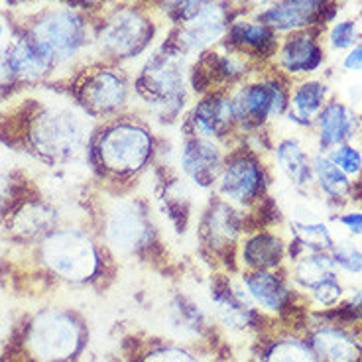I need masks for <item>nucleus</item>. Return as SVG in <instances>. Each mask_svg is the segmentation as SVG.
Here are the masks:
<instances>
[{"label": "nucleus", "instance_id": "1", "mask_svg": "<svg viewBox=\"0 0 362 362\" xmlns=\"http://www.w3.org/2000/svg\"><path fill=\"white\" fill-rule=\"evenodd\" d=\"M163 136L138 112L99 122L85 163L103 191H134L160 165Z\"/></svg>", "mask_w": 362, "mask_h": 362}, {"label": "nucleus", "instance_id": "2", "mask_svg": "<svg viewBox=\"0 0 362 362\" xmlns=\"http://www.w3.org/2000/svg\"><path fill=\"white\" fill-rule=\"evenodd\" d=\"M18 118V134L12 140L36 162L47 168L85 162L97 122L65 90L59 99L28 100Z\"/></svg>", "mask_w": 362, "mask_h": 362}, {"label": "nucleus", "instance_id": "3", "mask_svg": "<svg viewBox=\"0 0 362 362\" xmlns=\"http://www.w3.org/2000/svg\"><path fill=\"white\" fill-rule=\"evenodd\" d=\"M189 65L191 59L162 37L132 71L134 112L148 118L158 130L180 128L195 99L189 85Z\"/></svg>", "mask_w": 362, "mask_h": 362}, {"label": "nucleus", "instance_id": "4", "mask_svg": "<svg viewBox=\"0 0 362 362\" xmlns=\"http://www.w3.org/2000/svg\"><path fill=\"white\" fill-rule=\"evenodd\" d=\"M32 256L45 276L77 288L100 286L115 266L95 226L85 221H64L32 246Z\"/></svg>", "mask_w": 362, "mask_h": 362}, {"label": "nucleus", "instance_id": "5", "mask_svg": "<svg viewBox=\"0 0 362 362\" xmlns=\"http://www.w3.org/2000/svg\"><path fill=\"white\" fill-rule=\"evenodd\" d=\"M90 225L115 260H150L162 248L154 207L134 191H105Z\"/></svg>", "mask_w": 362, "mask_h": 362}, {"label": "nucleus", "instance_id": "6", "mask_svg": "<svg viewBox=\"0 0 362 362\" xmlns=\"http://www.w3.org/2000/svg\"><path fill=\"white\" fill-rule=\"evenodd\" d=\"M16 26L55 65L57 73L67 71L65 79L95 62L93 16L67 2H47L30 10Z\"/></svg>", "mask_w": 362, "mask_h": 362}, {"label": "nucleus", "instance_id": "7", "mask_svg": "<svg viewBox=\"0 0 362 362\" xmlns=\"http://www.w3.org/2000/svg\"><path fill=\"white\" fill-rule=\"evenodd\" d=\"M162 22L160 14L146 0L110 4L93 16L95 62L128 69L138 65L160 44Z\"/></svg>", "mask_w": 362, "mask_h": 362}, {"label": "nucleus", "instance_id": "8", "mask_svg": "<svg viewBox=\"0 0 362 362\" xmlns=\"http://www.w3.org/2000/svg\"><path fill=\"white\" fill-rule=\"evenodd\" d=\"M65 93L97 124L134 112L132 69L90 62L65 79Z\"/></svg>", "mask_w": 362, "mask_h": 362}, {"label": "nucleus", "instance_id": "9", "mask_svg": "<svg viewBox=\"0 0 362 362\" xmlns=\"http://www.w3.org/2000/svg\"><path fill=\"white\" fill-rule=\"evenodd\" d=\"M291 81L268 67L256 71L230 89L238 138L270 132L290 109Z\"/></svg>", "mask_w": 362, "mask_h": 362}, {"label": "nucleus", "instance_id": "10", "mask_svg": "<svg viewBox=\"0 0 362 362\" xmlns=\"http://www.w3.org/2000/svg\"><path fill=\"white\" fill-rule=\"evenodd\" d=\"M274 172L268 156L245 140L228 146L213 193L246 213H258L270 203Z\"/></svg>", "mask_w": 362, "mask_h": 362}, {"label": "nucleus", "instance_id": "11", "mask_svg": "<svg viewBox=\"0 0 362 362\" xmlns=\"http://www.w3.org/2000/svg\"><path fill=\"white\" fill-rule=\"evenodd\" d=\"M87 341V325L71 309L45 308L24 327V346L37 362H75Z\"/></svg>", "mask_w": 362, "mask_h": 362}, {"label": "nucleus", "instance_id": "12", "mask_svg": "<svg viewBox=\"0 0 362 362\" xmlns=\"http://www.w3.org/2000/svg\"><path fill=\"white\" fill-rule=\"evenodd\" d=\"M258 225L262 223L254 213L236 209L235 205L211 193L207 203L201 209L199 217H197V228H195L201 252L209 256L221 270H226L225 260H228L230 270L236 272V246L250 228Z\"/></svg>", "mask_w": 362, "mask_h": 362}, {"label": "nucleus", "instance_id": "13", "mask_svg": "<svg viewBox=\"0 0 362 362\" xmlns=\"http://www.w3.org/2000/svg\"><path fill=\"white\" fill-rule=\"evenodd\" d=\"M240 10L233 0H215L207 8L181 26H170L163 40L173 45L187 59H195L201 54L217 47L225 42L230 22Z\"/></svg>", "mask_w": 362, "mask_h": 362}, {"label": "nucleus", "instance_id": "14", "mask_svg": "<svg viewBox=\"0 0 362 362\" xmlns=\"http://www.w3.org/2000/svg\"><path fill=\"white\" fill-rule=\"evenodd\" d=\"M180 132L215 140L226 146L235 144L238 140V130L230 90L215 89L195 97L181 120Z\"/></svg>", "mask_w": 362, "mask_h": 362}, {"label": "nucleus", "instance_id": "15", "mask_svg": "<svg viewBox=\"0 0 362 362\" xmlns=\"http://www.w3.org/2000/svg\"><path fill=\"white\" fill-rule=\"evenodd\" d=\"M296 291H305L319 308H339L344 296L341 272L329 252H303L286 266Z\"/></svg>", "mask_w": 362, "mask_h": 362}, {"label": "nucleus", "instance_id": "16", "mask_svg": "<svg viewBox=\"0 0 362 362\" xmlns=\"http://www.w3.org/2000/svg\"><path fill=\"white\" fill-rule=\"evenodd\" d=\"M211 315L218 325L233 333H248L260 329L264 315L250 303L238 272H217L209 286Z\"/></svg>", "mask_w": 362, "mask_h": 362}, {"label": "nucleus", "instance_id": "17", "mask_svg": "<svg viewBox=\"0 0 362 362\" xmlns=\"http://www.w3.org/2000/svg\"><path fill=\"white\" fill-rule=\"evenodd\" d=\"M226 152H228L226 144L180 132L173 165L185 185H191L193 189L211 195L215 189Z\"/></svg>", "mask_w": 362, "mask_h": 362}, {"label": "nucleus", "instance_id": "18", "mask_svg": "<svg viewBox=\"0 0 362 362\" xmlns=\"http://www.w3.org/2000/svg\"><path fill=\"white\" fill-rule=\"evenodd\" d=\"M258 67L228 45L221 44L209 49L199 57L191 59L189 85L193 97L215 89L230 90L246 77H250Z\"/></svg>", "mask_w": 362, "mask_h": 362}, {"label": "nucleus", "instance_id": "19", "mask_svg": "<svg viewBox=\"0 0 362 362\" xmlns=\"http://www.w3.org/2000/svg\"><path fill=\"white\" fill-rule=\"evenodd\" d=\"M323 30H301L280 37L278 52L272 59V69L288 81L313 77L325 65V45L321 42Z\"/></svg>", "mask_w": 362, "mask_h": 362}, {"label": "nucleus", "instance_id": "20", "mask_svg": "<svg viewBox=\"0 0 362 362\" xmlns=\"http://www.w3.org/2000/svg\"><path fill=\"white\" fill-rule=\"evenodd\" d=\"M64 221L67 218L64 217L62 209L42 197L40 193H32V191H28L2 218L6 233L16 243L30 248Z\"/></svg>", "mask_w": 362, "mask_h": 362}, {"label": "nucleus", "instance_id": "21", "mask_svg": "<svg viewBox=\"0 0 362 362\" xmlns=\"http://www.w3.org/2000/svg\"><path fill=\"white\" fill-rule=\"evenodd\" d=\"M236 272L286 270L288 235L278 225H258L250 228L236 246Z\"/></svg>", "mask_w": 362, "mask_h": 362}, {"label": "nucleus", "instance_id": "22", "mask_svg": "<svg viewBox=\"0 0 362 362\" xmlns=\"http://www.w3.org/2000/svg\"><path fill=\"white\" fill-rule=\"evenodd\" d=\"M238 280L250 303L264 317H286L296 309V288L286 270L238 272Z\"/></svg>", "mask_w": 362, "mask_h": 362}, {"label": "nucleus", "instance_id": "23", "mask_svg": "<svg viewBox=\"0 0 362 362\" xmlns=\"http://www.w3.org/2000/svg\"><path fill=\"white\" fill-rule=\"evenodd\" d=\"M313 152L301 136L290 132L272 138L268 162L274 175H280L291 189L305 193L313 189Z\"/></svg>", "mask_w": 362, "mask_h": 362}, {"label": "nucleus", "instance_id": "24", "mask_svg": "<svg viewBox=\"0 0 362 362\" xmlns=\"http://www.w3.org/2000/svg\"><path fill=\"white\" fill-rule=\"evenodd\" d=\"M223 44L248 57L256 67H268L278 52L280 36L256 18L252 12L240 10L230 22Z\"/></svg>", "mask_w": 362, "mask_h": 362}, {"label": "nucleus", "instance_id": "25", "mask_svg": "<svg viewBox=\"0 0 362 362\" xmlns=\"http://www.w3.org/2000/svg\"><path fill=\"white\" fill-rule=\"evenodd\" d=\"M6 54H8L10 69L14 73L20 90L44 87L55 81V75H57L55 65L40 52V47L16 24L10 30Z\"/></svg>", "mask_w": 362, "mask_h": 362}, {"label": "nucleus", "instance_id": "26", "mask_svg": "<svg viewBox=\"0 0 362 362\" xmlns=\"http://www.w3.org/2000/svg\"><path fill=\"white\" fill-rule=\"evenodd\" d=\"M358 130H361V117L354 107L333 97L317 115L315 124L311 130L315 138V150L329 152L337 146L353 142L358 136Z\"/></svg>", "mask_w": 362, "mask_h": 362}, {"label": "nucleus", "instance_id": "27", "mask_svg": "<svg viewBox=\"0 0 362 362\" xmlns=\"http://www.w3.org/2000/svg\"><path fill=\"white\" fill-rule=\"evenodd\" d=\"M331 99H333V89L321 77L313 75V77L291 81L290 109L286 112L284 120L296 130L311 132L317 115Z\"/></svg>", "mask_w": 362, "mask_h": 362}, {"label": "nucleus", "instance_id": "28", "mask_svg": "<svg viewBox=\"0 0 362 362\" xmlns=\"http://www.w3.org/2000/svg\"><path fill=\"white\" fill-rule=\"evenodd\" d=\"M288 262L303 252H331L337 233L329 218L293 215L288 221Z\"/></svg>", "mask_w": 362, "mask_h": 362}, {"label": "nucleus", "instance_id": "29", "mask_svg": "<svg viewBox=\"0 0 362 362\" xmlns=\"http://www.w3.org/2000/svg\"><path fill=\"white\" fill-rule=\"evenodd\" d=\"M311 344L319 362H361L362 341L361 337L349 331L343 323H325L317 327L309 335Z\"/></svg>", "mask_w": 362, "mask_h": 362}, {"label": "nucleus", "instance_id": "30", "mask_svg": "<svg viewBox=\"0 0 362 362\" xmlns=\"http://www.w3.org/2000/svg\"><path fill=\"white\" fill-rule=\"evenodd\" d=\"M313 191L331 207L351 205L356 195V183L344 175L325 152H313Z\"/></svg>", "mask_w": 362, "mask_h": 362}, {"label": "nucleus", "instance_id": "31", "mask_svg": "<svg viewBox=\"0 0 362 362\" xmlns=\"http://www.w3.org/2000/svg\"><path fill=\"white\" fill-rule=\"evenodd\" d=\"M260 358L262 362H319L308 339L296 335L272 339L262 349Z\"/></svg>", "mask_w": 362, "mask_h": 362}, {"label": "nucleus", "instance_id": "32", "mask_svg": "<svg viewBox=\"0 0 362 362\" xmlns=\"http://www.w3.org/2000/svg\"><path fill=\"white\" fill-rule=\"evenodd\" d=\"M136 362H203L199 353L183 343L150 344L144 353L138 354Z\"/></svg>", "mask_w": 362, "mask_h": 362}, {"label": "nucleus", "instance_id": "33", "mask_svg": "<svg viewBox=\"0 0 362 362\" xmlns=\"http://www.w3.org/2000/svg\"><path fill=\"white\" fill-rule=\"evenodd\" d=\"M331 258L337 270L349 276H362V245L344 236H337V243L331 250Z\"/></svg>", "mask_w": 362, "mask_h": 362}, {"label": "nucleus", "instance_id": "34", "mask_svg": "<svg viewBox=\"0 0 362 362\" xmlns=\"http://www.w3.org/2000/svg\"><path fill=\"white\" fill-rule=\"evenodd\" d=\"M329 156V160L335 163L337 168L349 175L351 180L356 183V181L362 177V146L356 144V142H346V144H341L325 152Z\"/></svg>", "mask_w": 362, "mask_h": 362}, {"label": "nucleus", "instance_id": "35", "mask_svg": "<svg viewBox=\"0 0 362 362\" xmlns=\"http://www.w3.org/2000/svg\"><path fill=\"white\" fill-rule=\"evenodd\" d=\"M329 221L335 228L337 236H344V238H351L362 245V205L361 207L344 205V207L337 209Z\"/></svg>", "mask_w": 362, "mask_h": 362}, {"label": "nucleus", "instance_id": "36", "mask_svg": "<svg viewBox=\"0 0 362 362\" xmlns=\"http://www.w3.org/2000/svg\"><path fill=\"white\" fill-rule=\"evenodd\" d=\"M361 37V28L358 22L353 18H341L335 20L329 30H327V44L333 52L346 54Z\"/></svg>", "mask_w": 362, "mask_h": 362}, {"label": "nucleus", "instance_id": "37", "mask_svg": "<svg viewBox=\"0 0 362 362\" xmlns=\"http://www.w3.org/2000/svg\"><path fill=\"white\" fill-rule=\"evenodd\" d=\"M343 69L351 73H361L362 71V30L358 42L343 55Z\"/></svg>", "mask_w": 362, "mask_h": 362}, {"label": "nucleus", "instance_id": "38", "mask_svg": "<svg viewBox=\"0 0 362 362\" xmlns=\"http://www.w3.org/2000/svg\"><path fill=\"white\" fill-rule=\"evenodd\" d=\"M67 4H71L75 8L87 12L90 16H97L99 12L107 8V0H64Z\"/></svg>", "mask_w": 362, "mask_h": 362}, {"label": "nucleus", "instance_id": "39", "mask_svg": "<svg viewBox=\"0 0 362 362\" xmlns=\"http://www.w3.org/2000/svg\"><path fill=\"white\" fill-rule=\"evenodd\" d=\"M233 2L236 4V8L243 10V12H254V10L266 6L272 0H233Z\"/></svg>", "mask_w": 362, "mask_h": 362}, {"label": "nucleus", "instance_id": "40", "mask_svg": "<svg viewBox=\"0 0 362 362\" xmlns=\"http://www.w3.org/2000/svg\"><path fill=\"white\" fill-rule=\"evenodd\" d=\"M8 8H30L36 4H47V0H2Z\"/></svg>", "mask_w": 362, "mask_h": 362}, {"label": "nucleus", "instance_id": "41", "mask_svg": "<svg viewBox=\"0 0 362 362\" xmlns=\"http://www.w3.org/2000/svg\"><path fill=\"white\" fill-rule=\"evenodd\" d=\"M10 30H12V26H6V20L0 18V45H4L8 42L6 36H10Z\"/></svg>", "mask_w": 362, "mask_h": 362}, {"label": "nucleus", "instance_id": "42", "mask_svg": "<svg viewBox=\"0 0 362 362\" xmlns=\"http://www.w3.org/2000/svg\"><path fill=\"white\" fill-rule=\"evenodd\" d=\"M128 2H142V0H107V6H110V4H128Z\"/></svg>", "mask_w": 362, "mask_h": 362}, {"label": "nucleus", "instance_id": "43", "mask_svg": "<svg viewBox=\"0 0 362 362\" xmlns=\"http://www.w3.org/2000/svg\"><path fill=\"white\" fill-rule=\"evenodd\" d=\"M47 2H64V0H47Z\"/></svg>", "mask_w": 362, "mask_h": 362}, {"label": "nucleus", "instance_id": "44", "mask_svg": "<svg viewBox=\"0 0 362 362\" xmlns=\"http://www.w3.org/2000/svg\"><path fill=\"white\" fill-rule=\"evenodd\" d=\"M0 2H2V0H0Z\"/></svg>", "mask_w": 362, "mask_h": 362}]
</instances>
